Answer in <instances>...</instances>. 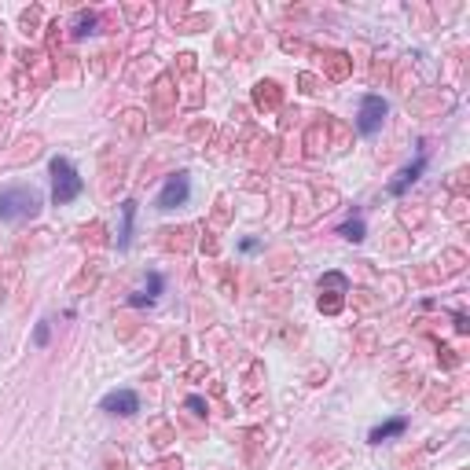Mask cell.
Listing matches in <instances>:
<instances>
[{
	"instance_id": "obj_1",
	"label": "cell",
	"mask_w": 470,
	"mask_h": 470,
	"mask_svg": "<svg viewBox=\"0 0 470 470\" xmlns=\"http://www.w3.org/2000/svg\"><path fill=\"white\" fill-rule=\"evenodd\" d=\"M41 210V191L33 188H8L0 191V220H26Z\"/></svg>"
},
{
	"instance_id": "obj_2",
	"label": "cell",
	"mask_w": 470,
	"mask_h": 470,
	"mask_svg": "<svg viewBox=\"0 0 470 470\" xmlns=\"http://www.w3.org/2000/svg\"><path fill=\"white\" fill-rule=\"evenodd\" d=\"M81 188H85L81 177H77V169L67 159H51V199L59 206H67L81 195Z\"/></svg>"
},
{
	"instance_id": "obj_3",
	"label": "cell",
	"mask_w": 470,
	"mask_h": 470,
	"mask_svg": "<svg viewBox=\"0 0 470 470\" xmlns=\"http://www.w3.org/2000/svg\"><path fill=\"white\" fill-rule=\"evenodd\" d=\"M386 99L382 96H364L360 99V114H357V129L364 136H375L378 129H382V122H386Z\"/></svg>"
},
{
	"instance_id": "obj_4",
	"label": "cell",
	"mask_w": 470,
	"mask_h": 470,
	"mask_svg": "<svg viewBox=\"0 0 470 470\" xmlns=\"http://www.w3.org/2000/svg\"><path fill=\"white\" fill-rule=\"evenodd\" d=\"M188 195H191V180H188V173L169 177L165 188H162V195H159V210H173V206L188 202Z\"/></svg>"
},
{
	"instance_id": "obj_5",
	"label": "cell",
	"mask_w": 470,
	"mask_h": 470,
	"mask_svg": "<svg viewBox=\"0 0 470 470\" xmlns=\"http://www.w3.org/2000/svg\"><path fill=\"white\" fill-rule=\"evenodd\" d=\"M103 412H111V415H136L140 412V397L133 394V389H114V394L103 397Z\"/></svg>"
},
{
	"instance_id": "obj_6",
	"label": "cell",
	"mask_w": 470,
	"mask_h": 470,
	"mask_svg": "<svg viewBox=\"0 0 470 470\" xmlns=\"http://www.w3.org/2000/svg\"><path fill=\"white\" fill-rule=\"evenodd\" d=\"M423 169H426V154H419V159H415V165L404 169V173L394 180V184H389V191H394V195H404V191H408V188L415 184V180L423 177Z\"/></svg>"
},
{
	"instance_id": "obj_7",
	"label": "cell",
	"mask_w": 470,
	"mask_h": 470,
	"mask_svg": "<svg viewBox=\"0 0 470 470\" xmlns=\"http://www.w3.org/2000/svg\"><path fill=\"white\" fill-rule=\"evenodd\" d=\"M404 426H408V419H389V423H382V426H375V430H371V441H375V445H382L386 437L404 434Z\"/></svg>"
},
{
	"instance_id": "obj_8",
	"label": "cell",
	"mask_w": 470,
	"mask_h": 470,
	"mask_svg": "<svg viewBox=\"0 0 470 470\" xmlns=\"http://www.w3.org/2000/svg\"><path fill=\"white\" fill-rule=\"evenodd\" d=\"M342 235H346L349 243H360V239H364V220H346V225H342Z\"/></svg>"
},
{
	"instance_id": "obj_9",
	"label": "cell",
	"mask_w": 470,
	"mask_h": 470,
	"mask_svg": "<svg viewBox=\"0 0 470 470\" xmlns=\"http://www.w3.org/2000/svg\"><path fill=\"white\" fill-rule=\"evenodd\" d=\"M188 408H195L199 415H206V404H202V397H188Z\"/></svg>"
},
{
	"instance_id": "obj_10",
	"label": "cell",
	"mask_w": 470,
	"mask_h": 470,
	"mask_svg": "<svg viewBox=\"0 0 470 470\" xmlns=\"http://www.w3.org/2000/svg\"><path fill=\"white\" fill-rule=\"evenodd\" d=\"M33 338H37V346H44V342H48V323H41V327H37V334H33Z\"/></svg>"
}]
</instances>
